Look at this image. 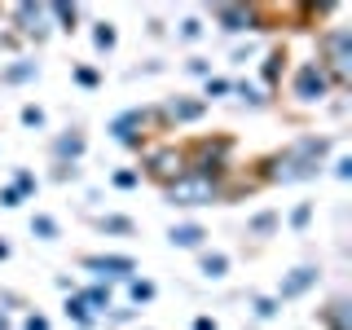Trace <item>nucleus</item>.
Here are the masks:
<instances>
[{
  "label": "nucleus",
  "mask_w": 352,
  "mask_h": 330,
  "mask_svg": "<svg viewBox=\"0 0 352 330\" xmlns=\"http://www.w3.org/2000/svg\"><path fill=\"white\" fill-rule=\"evenodd\" d=\"M168 242H172V247H181V251H203L207 229H203V225H190V220H185V225H172V229H168Z\"/></svg>",
  "instance_id": "4468645a"
},
{
  "label": "nucleus",
  "mask_w": 352,
  "mask_h": 330,
  "mask_svg": "<svg viewBox=\"0 0 352 330\" xmlns=\"http://www.w3.org/2000/svg\"><path fill=\"white\" fill-rule=\"evenodd\" d=\"M185 163H190V172L198 176H212V181H225L229 168H234V137H194L190 146H185Z\"/></svg>",
  "instance_id": "f03ea898"
},
{
  "label": "nucleus",
  "mask_w": 352,
  "mask_h": 330,
  "mask_svg": "<svg viewBox=\"0 0 352 330\" xmlns=\"http://www.w3.org/2000/svg\"><path fill=\"white\" fill-rule=\"evenodd\" d=\"M150 128H163L159 124V110H124V115L110 119V137L128 150H146L150 146Z\"/></svg>",
  "instance_id": "423d86ee"
},
{
  "label": "nucleus",
  "mask_w": 352,
  "mask_h": 330,
  "mask_svg": "<svg viewBox=\"0 0 352 330\" xmlns=\"http://www.w3.org/2000/svg\"><path fill=\"white\" fill-rule=\"evenodd\" d=\"M317 282V269H313V264H300V269H291V273H286V278H282V286H278V295H273V300H300V295L308 291V286H313Z\"/></svg>",
  "instance_id": "ddd939ff"
},
{
  "label": "nucleus",
  "mask_w": 352,
  "mask_h": 330,
  "mask_svg": "<svg viewBox=\"0 0 352 330\" xmlns=\"http://www.w3.org/2000/svg\"><path fill=\"white\" fill-rule=\"evenodd\" d=\"M308 220H313V203H300L291 212V229H308Z\"/></svg>",
  "instance_id": "2f4dec72"
},
{
  "label": "nucleus",
  "mask_w": 352,
  "mask_h": 330,
  "mask_svg": "<svg viewBox=\"0 0 352 330\" xmlns=\"http://www.w3.org/2000/svg\"><path fill=\"white\" fill-rule=\"evenodd\" d=\"M317 66L330 75L335 88L352 84V31L348 27H326L317 36Z\"/></svg>",
  "instance_id": "7ed1b4c3"
},
{
  "label": "nucleus",
  "mask_w": 352,
  "mask_h": 330,
  "mask_svg": "<svg viewBox=\"0 0 352 330\" xmlns=\"http://www.w3.org/2000/svg\"><path fill=\"white\" fill-rule=\"evenodd\" d=\"M194 330H216V317H194Z\"/></svg>",
  "instance_id": "a19ab883"
},
{
  "label": "nucleus",
  "mask_w": 352,
  "mask_h": 330,
  "mask_svg": "<svg viewBox=\"0 0 352 330\" xmlns=\"http://www.w3.org/2000/svg\"><path fill=\"white\" fill-rule=\"evenodd\" d=\"M190 71H194V75H203V80H207V75H212V66H207L203 58H194V62H190Z\"/></svg>",
  "instance_id": "ea45409f"
},
{
  "label": "nucleus",
  "mask_w": 352,
  "mask_h": 330,
  "mask_svg": "<svg viewBox=\"0 0 352 330\" xmlns=\"http://www.w3.org/2000/svg\"><path fill=\"white\" fill-rule=\"evenodd\" d=\"M75 295L84 300L88 313H110V286L97 282V286H84V291H75Z\"/></svg>",
  "instance_id": "a211bd4d"
},
{
  "label": "nucleus",
  "mask_w": 352,
  "mask_h": 330,
  "mask_svg": "<svg viewBox=\"0 0 352 330\" xmlns=\"http://www.w3.org/2000/svg\"><path fill=\"white\" fill-rule=\"evenodd\" d=\"M322 326L326 330H352V304L348 300H335L322 308Z\"/></svg>",
  "instance_id": "dca6fc26"
},
{
  "label": "nucleus",
  "mask_w": 352,
  "mask_h": 330,
  "mask_svg": "<svg viewBox=\"0 0 352 330\" xmlns=\"http://www.w3.org/2000/svg\"><path fill=\"white\" fill-rule=\"evenodd\" d=\"M106 317H110V322H132V308H110Z\"/></svg>",
  "instance_id": "58836bf2"
},
{
  "label": "nucleus",
  "mask_w": 352,
  "mask_h": 330,
  "mask_svg": "<svg viewBox=\"0 0 352 330\" xmlns=\"http://www.w3.org/2000/svg\"><path fill=\"white\" fill-rule=\"evenodd\" d=\"M9 22H14V36H22V40H49V31H53L49 5H14Z\"/></svg>",
  "instance_id": "6e6552de"
},
{
  "label": "nucleus",
  "mask_w": 352,
  "mask_h": 330,
  "mask_svg": "<svg viewBox=\"0 0 352 330\" xmlns=\"http://www.w3.org/2000/svg\"><path fill=\"white\" fill-rule=\"evenodd\" d=\"M0 330H9V317L5 313H0Z\"/></svg>",
  "instance_id": "37998d69"
},
{
  "label": "nucleus",
  "mask_w": 352,
  "mask_h": 330,
  "mask_svg": "<svg viewBox=\"0 0 352 330\" xmlns=\"http://www.w3.org/2000/svg\"><path fill=\"white\" fill-rule=\"evenodd\" d=\"M93 44H97V53H110L119 44V31H115V22H97L93 27Z\"/></svg>",
  "instance_id": "412c9836"
},
{
  "label": "nucleus",
  "mask_w": 352,
  "mask_h": 330,
  "mask_svg": "<svg viewBox=\"0 0 352 330\" xmlns=\"http://www.w3.org/2000/svg\"><path fill=\"white\" fill-rule=\"evenodd\" d=\"M278 308H282V304H278V300H273V295H256V300H251V313H256V317H260V322H269V317H273V313H278Z\"/></svg>",
  "instance_id": "cd10ccee"
},
{
  "label": "nucleus",
  "mask_w": 352,
  "mask_h": 330,
  "mask_svg": "<svg viewBox=\"0 0 352 330\" xmlns=\"http://www.w3.org/2000/svg\"><path fill=\"white\" fill-rule=\"evenodd\" d=\"M137 185H141V172H137V168L115 172V190H137Z\"/></svg>",
  "instance_id": "c756f323"
},
{
  "label": "nucleus",
  "mask_w": 352,
  "mask_h": 330,
  "mask_svg": "<svg viewBox=\"0 0 352 330\" xmlns=\"http://www.w3.org/2000/svg\"><path fill=\"white\" fill-rule=\"evenodd\" d=\"M18 203H22V194L14 185H0V207H18Z\"/></svg>",
  "instance_id": "c9c22d12"
},
{
  "label": "nucleus",
  "mask_w": 352,
  "mask_h": 330,
  "mask_svg": "<svg viewBox=\"0 0 352 330\" xmlns=\"http://www.w3.org/2000/svg\"><path fill=\"white\" fill-rule=\"evenodd\" d=\"M0 260H9V242L5 238H0Z\"/></svg>",
  "instance_id": "79ce46f5"
},
{
  "label": "nucleus",
  "mask_w": 352,
  "mask_h": 330,
  "mask_svg": "<svg viewBox=\"0 0 352 330\" xmlns=\"http://www.w3.org/2000/svg\"><path fill=\"white\" fill-rule=\"evenodd\" d=\"M128 295H132V304H150V300H154V282H146V278H128Z\"/></svg>",
  "instance_id": "bb28decb"
},
{
  "label": "nucleus",
  "mask_w": 352,
  "mask_h": 330,
  "mask_svg": "<svg viewBox=\"0 0 352 330\" xmlns=\"http://www.w3.org/2000/svg\"><path fill=\"white\" fill-rule=\"evenodd\" d=\"M62 313H66V322H75V330H88V326H93V313L84 308V300L75 291H71V300L62 304Z\"/></svg>",
  "instance_id": "aec40b11"
},
{
  "label": "nucleus",
  "mask_w": 352,
  "mask_h": 330,
  "mask_svg": "<svg viewBox=\"0 0 352 330\" xmlns=\"http://www.w3.org/2000/svg\"><path fill=\"white\" fill-rule=\"evenodd\" d=\"M273 229H278V212H260V216L247 225V234H251V238H269Z\"/></svg>",
  "instance_id": "393cba45"
},
{
  "label": "nucleus",
  "mask_w": 352,
  "mask_h": 330,
  "mask_svg": "<svg viewBox=\"0 0 352 330\" xmlns=\"http://www.w3.org/2000/svg\"><path fill=\"white\" fill-rule=\"evenodd\" d=\"M22 128H44V110L40 106H22Z\"/></svg>",
  "instance_id": "473e14b6"
},
{
  "label": "nucleus",
  "mask_w": 352,
  "mask_h": 330,
  "mask_svg": "<svg viewBox=\"0 0 352 330\" xmlns=\"http://www.w3.org/2000/svg\"><path fill=\"white\" fill-rule=\"evenodd\" d=\"M234 93H238V102H247V106H269V93H264V88H256V84H247V80H238L234 84Z\"/></svg>",
  "instance_id": "4be33fe9"
},
{
  "label": "nucleus",
  "mask_w": 352,
  "mask_h": 330,
  "mask_svg": "<svg viewBox=\"0 0 352 330\" xmlns=\"http://www.w3.org/2000/svg\"><path fill=\"white\" fill-rule=\"evenodd\" d=\"M40 75V62H31V58H18V62H9L5 71H0V80L5 84H31Z\"/></svg>",
  "instance_id": "f3484780"
},
{
  "label": "nucleus",
  "mask_w": 352,
  "mask_h": 330,
  "mask_svg": "<svg viewBox=\"0 0 352 330\" xmlns=\"http://www.w3.org/2000/svg\"><path fill=\"white\" fill-rule=\"evenodd\" d=\"M291 93H295L300 106H317V102H326V97L335 93V84H330V75L313 58V62H300V71H295V80H291Z\"/></svg>",
  "instance_id": "0eeeda50"
},
{
  "label": "nucleus",
  "mask_w": 352,
  "mask_h": 330,
  "mask_svg": "<svg viewBox=\"0 0 352 330\" xmlns=\"http://www.w3.org/2000/svg\"><path fill=\"white\" fill-rule=\"evenodd\" d=\"M163 198L172 207H212L225 198V181H212V176H198V172H185L181 181L163 185Z\"/></svg>",
  "instance_id": "20e7f679"
},
{
  "label": "nucleus",
  "mask_w": 352,
  "mask_h": 330,
  "mask_svg": "<svg viewBox=\"0 0 352 330\" xmlns=\"http://www.w3.org/2000/svg\"><path fill=\"white\" fill-rule=\"evenodd\" d=\"M198 36H203V22H198V18H185L181 22V40H198Z\"/></svg>",
  "instance_id": "f704fd0d"
},
{
  "label": "nucleus",
  "mask_w": 352,
  "mask_h": 330,
  "mask_svg": "<svg viewBox=\"0 0 352 330\" xmlns=\"http://www.w3.org/2000/svg\"><path fill=\"white\" fill-rule=\"evenodd\" d=\"M97 229H102V234H119V238H124V234H132L137 225H132L128 216H102V220H97Z\"/></svg>",
  "instance_id": "a878e982"
},
{
  "label": "nucleus",
  "mask_w": 352,
  "mask_h": 330,
  "mask_svg": "<svg viewBox=\"0 0 352 330\" xmlns=\"http://www.w3.org/2000/svg\"><path fill=\"white\" fill-rule=\"evenodd\" d=\"M282 66H286V49H269L264 53V66H260V80H264V93H273L282 80Z\"/></svg>",
  "instance_id": "2eb2a0df"
},
{
  "label": "nucleus",
  "mask_w": 352,
  "mask_h": 330,
  "mask_svg": "<svg viewBox=\"0 0 352 330\" xmlns=\"http://www.w3.org/2000/svg\"><path fill=\"white\" fill-rule=\"evenodd\" d=\"M207 115V102L203 97H168L159 106V124L163 128H181V124H198Z\"/></svg>",
  "instance_id": "9d476101"
},
{
  "label": "nucleus",
  "mask_w": 352,
  "mask_h": 330,
  "mask_svg": "<svg viewBox=\"0 0 352 330\" xmlns=\"http://www.w3.org/2000/svg\"><path fill=\"white\" fill-rule=\"evenodd\" d=\"M31 234H36L40 242H53V238H58V220H53V216H31Z\"/></svg>",
  "instance_id": "b1692460"
},
{
  "label": "nucleus",
  "mask_w": 352,
  "mask_h": 330,
  "mask_svg": "<svg viewBox=\"0 0 352 330\" xmlns=\"http://www.w3.org/2000/svg\"><path fill=\"white\" fill-rule=\"evenodd\" d=\"M203 273H207V278H225V273H229V256H225V251H203Z\"/></svg>",
  "instance_id": "5701e85b"
},
{
  "label": "nucleus",
  "mask_w": 352,
  "mask_h": 330,
  "mask_svg": "<svg viewBox=\"0 0 352 330\" xmlns=\"http://www.w3.org/2000/svg\"><path fill=\"white\" fill-rule=\"evenodd\" d=\"M234 93V80H225V75H207V97H229Z\"/></svg>",
  "instance_id": "c85d7f7f"
},
{
  "label": "nucleus",
  "mask_w": 352,
  "mask_h": 330,
  "mask_svg": "<svg viewBox=\"0 0 352 330\" xmlns=\"http://www.w3.org/2000/svg\"><path fill=\"white\" fill-rule=\"evenodd\" d=\"M335 176H339V181H352V159H348V154L335 159Z\"/></svg>",
  "instance_id": "4c0bfd02"
},
{
  "label": "nucleus",
  "mask_w": 352,
  "mask_h": 330,
  "mask_svg": "<svg viewBox=\"0 0 352 330\" xmlns=\"http://www.w3.org/2000/svg\"><path fill=\"white\" fill-rule=\"evenodd\" d=\"M212 18L220 22V31H229V36L260 31V9H256V5H216Z\"/></svg>",
  "instance_id": "9b49d317"
},
{
  "label": "nucleus",
  "mask_w": 352,
  "mask_h": 330,
  "mask_svg": "<svg viewBox=\"0 0 352 330\" xmlns=\"http://www.w3.org/2000/svg\"><path fill=\"white\" fill-rule=\"evenodd\" d=\"M141 172H146L154 185L181 181V176L190 172V163H185V146H172V141H163V146H146V150H141Z\"/></svg>",
  "instance_id": "39448f33"
},
{
  "label": "nucleus",
  "mask_w": 352,
  "mask_h": 330,
  "mask_svg": "<svg viewBox=\"0 0 352 330\" xmlns=\"http://www.w3.org/2000/svg\"><path fill=\"white\" fill-rule=\"evenodd\" d=\"M84 150H88V137H84V132H75V128L62 132V137L53 141V159H58L62 168H75V163L84 159Z\"/></svg>",
  "instance_id": "f8f14e48"
},
{
  "label": "nucleus",
  "mask_w": 352,
  "mask_h": 330,
  "mask_svg": "<svg viewBox=\"0 0 352 330\" xmlns=\"http://www.w3.org/2000/svg\"><path fill=\"white\" fill-rule=\"evenodd\" d=\"M75 84H80V88H97V84H102V75H97L93 66H75Z\"/></svg>",
  "instance_id": "7c9ffc66"
},
{
  "label": "nucleus",
  "mask_w": 352,
  "mask_h": 330,
  "mask_svg": "<svg viewBox=\"0 0 352 330\" xmlns=\"http://www.w3.org/2000/svg\"><path fill=\"white\" fill-rule=\"evenodd\" d=\"M49 22L58 31H75V27H80V5H62V0L49 5Z\"/></svg>",
  "instance_id": "6ab92c4d"
},
{
  "label": "nucleus",
  "mask_w": 352,
  "mask_h": 330,
  "mask_svg": "<svg viewBox=\"0 0 352 330\" xmlns=\"http://www.w3.org/2000/svg\"><path fill=\"white\" fill-rule=\"evenodd\" d=\"M88 273H93L102 286H110V282H128L132 273H137V260L132 256H115V251H106V256H84L80 260Z\"/></svg>",
  "instance_id": "1a4fd4ad"
},
{
  "label": "nucleus",
  "mask_w": 352,
  "mask_h": 330,
  "mask_svg": "<svg viewBox=\"0 0 352 330\" xmlns=\"http://www.w3.org/2000/svg\"><path fill=\"white\" fill-rule=\"evenodd\" d=\"M36 185H40V181H36L31 172H18V176H14V190H18L22 198H27V194H36Z\"/></svg>",
  "instance_id": "72a5a7b5"
},
{
  "label": "nucleus",
  "mask_w": 352,
  "mask_h": 330,
  "mask_svg": "<svg viewBox=\"0 0 352 330\" xmlns=\"http://www.w3.org/2000/svg\"><path fill=\"white\" fill-rule=\"evenodd\" d=\"M330 154V137H300L295 146H286L269 159H260V185H295L313 181L322 172V159Z\"/></svg>",
  "instance_id": "f257e3e1"
},
{
  "label": "nucleus",
  "mask_w": 352,
  "mask_h": 330,
  "mask_svg": "<svg viewBox=\"0 0 352 330\" xmlns=\"http://www.w3.org/2000/svg\"><path fill=\"white\" fill-rule=\"evenodd\" d=\"M22 330H49V317H44V313H27V322H22Z\"/></svg>",
  "instance_id": "e433bc0d"
}]
</instances>
